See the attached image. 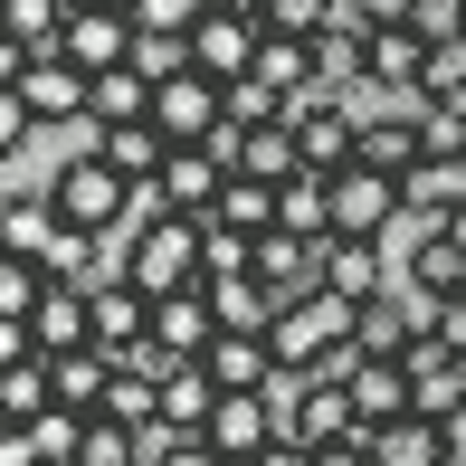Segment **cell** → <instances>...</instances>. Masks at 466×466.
Wrapping results in <instances>:
<instances>
[{
	"instance_id": "obj_25",
	"label": "cell",
	"mask_w": 466,
	"mask_h": 466,
	"mask_svg": "<svg viewBox=\"0 0 466 466\" xmlns=\"http://www.w3.org/2000/svg\"><path fill=\"white\" fill-rule=\"evenodd\" d=\"M400 190H410L419 219H457V209H466V153H429Z\"/></svg>"
},
{
	"instance_id": "obj_24",
	"label": "cell",
	"mask_w": 466,
	"mask_h": 466,
	"mask_svg": "<svg viewBox=\"0 0 466 466\" xmlns=\"http://www.w3.org/2000/svg\"><path fill=\"white\" fill-rule=\"evenodd\" d=\"M371 466H448V429L438 419H390V429H371Z\"/></svg>"
},
{
	"instance_id": "obj_13",
	"label": "cell",
	"mask_w": 466,
	"mask_h": 466,
	"mask_svg": "<svg viewBox=\"0 0 466 466\" xmlns=\"http://www.w3.org/2000/svg\"><path fill=\"white\" fill-rule=\"evenodd\" d=\"M29 333H38V352H86L96 343V305H86V286H67V277H48V295H38V314H29Z\"/></svg>"
},
{
	"instance_id": "obj_31",
	"label": "cell",
	"mask_w": 466,
	"mask_h": 466,
	"mask_svg": "<svg viewBox=\"0 0 466 466\" xmlns=\"http://www.w3.org/2000/svg\"><path fill=\"white\" fill-rule=\"evenodd\" d=\"M248 76H267V86H286V96H324V76H314V38H267Z\"/></svg>"
},
{
	"instance_id": "obj_37",
	"label": "cell",
	"mask_w": 466,
	"mask_h": 466,
	"mask_svg": "<svg viewBox=\"0 0 466 466\" xmlns=\"http://www.w3.org/2000/svg\"><path fill=\"white\" fill-rule=\"evenodd\" d=\"M105 419H124V429H153V419H162V380H143V371H124V362H115V390H105Z\"/></svg>"
},
{
	"instance_id": "obj_39",
	"label": "cell",
	"mask_w": 466,
	"mask_h": 466,
	"mask_svg": "<svg viewBox=\"0 0 466 466\" xmlns=\"http://www.w3.org/2000/svg\"><path fill=\"white\" fill-rule=\"evenodd\" d=\"M134 67L162 86V76H181V67H190V38H172V29H134Z\"/></svg>"
},
{
	"instance_id": "obj_9",
	"label": "cell",
	"mask_w": 466,
	"mask_h": 466,
	"mask_svg": "<svg viewBox=\"0 0 466 466\" xmlns=\"http://www.w3.org/2000/svg\"><path fill=\"white\" fill-rule=\"evenodd\" d=\"M86 305H96V352H134V343H153V295L124 277V267L86 286Z\"/></svg>"
},
{
	"instance_id": "obj_17",
	"label": "cell",
	"mask_w": 466,
	"mask_h": 466,
	"mask_svg": "<svg viewBox=\"0 0 466 466\" xmlns=\"http://www.w3.org/2000/svg\"><path fill=\"white\" fill-rule=\"evenodd\" d=\"M219 190H228V162L209 153V143H172V162H162V200L200 219V209L219 200Z\"/></svg>"
},
{
	"instance_id": "obj_3",
	"label": "cell",
	"mask_w": 466,
	"mask_h": 466,
	"mask_svg": "<svg viewBox=\"0 0 466 466\" xmlns=\"http://www.w3.org/2000/svg\"><path fill=\"white\" fill-rule=\"evenodd\" d=\"M267 343H277V371H324L333 352L352 343V305H343V295H295Z\"/></svg>"
},
{
	"instance_id": "obj_33",
	"label": "cell",
	"mask_w": 466,
	"mask_h": 466,
	"mask_svg": "<svg viewBox=\"0 0 466 466\" xmlns=\"http://www.w3.org/2000/svg\"><path fill=\"white\" fill-rule=\"evenodd\" d=\"M295 105L305 96L267 86V76H228V124H295Z\"/></svg>"
},
{
	"instance_id": "obj_40",
	"label": "cell",
	"mask_w": 466,
	"mask_h": 466,
	"mask_svg": "<svg viewBox=\"0 0 466 466\" xmlns=\"http://www.w3.org/2000/svg\"><path fill=\"white\" fill-rule=\"evenodd\" d=\"M38 295H48V267L0 258V314H38Z\"/></svg>"
},
{
	"instance_id": "obj_35",
	"label": "cell",
	"mask_w": 466,
	"mask_h": 466,
	"mask_svg": "<svg viewBox=\"0 0 466 466\" xmlns=\"http://www.w3.org/2000/svg\"><path fill=\"white\" fill-rule=\"evenodd\" d=\"M200 277H258V238H248V228L200 219Z\"/></svg>"
},
{
	"instance_id": "obj_50",
	"label": "cell",
	"mask_w": 466,
	"mask_h": 466,
	"mask_svg": "<svg viewBox=\"0 0 466 466\" xmlns=\"http://www.w3.org/2000/svg\"><path fill=\"white\" fill-rule=\"evenodd\" d=\"M248 466H314V448H305V438H277V448H267V457H248Z\"/></svg>"
},
{
	"instance_id": "obj_18",
	"label": "cell",
	"mask_w": 466,
	"mask_h": 466,
	"mask_svg": "<svg viewBox=\"0 0 466 466\" xmlns=\"http://www.w3.org/2000/svg\"><path fill=\"white\" fill-rule=\"evenodd\" d=\"M67 57L76 67H124V57H134V10H76L67 19Z\"/></svg>"
},
{
	"instance_id": "obj_54",
	"label": "cell",
	"mask_w": 466,
	"mask_h": 466,
	"mask_svg": "<svg viewBox=\"0 0 466 466\" xmlns=\"http://www.w3.org/2000/svg\"><path fill=\"white\" fill-rule=\"evenodd\" d=\"M448 238H457V248H466V209H457V219H448Z\"/></svg>"
},
{
	"instance_id": "obj_53",
	"label": "cell",
	"mask_w": 466,
	"mask_h": 466,
	"mask_svg": "<svg viewBox=\"0 0 466 466\" xmlns=\"http://www.w3.org/2000/svg\"><path fill=\"white\" fill-rule=\"evenodd\" d=\"M76 10H134V0H76Z\"/></svg>"
},
{
	"instance_id": "obj_48",
	"label": "cell",
	"mask_w": 466,
	"mask_h": 466,
	"mask_svg": "<svg viewBox=\"0 0 466 466\" xmlns=\"http://www.w3.org/2000/svg\"><path fill=\"white\" fill-rule=\"evenodd\" d=\"M29 57H38L29 38H10V29H0V86H19V76H29Z\"/></svg>"
},
{
	"instance_id": "obj_16",
	"label": "cell",
	"mask_w": 466,
	"mask_h": 466,
	"mask_svg": "<svg viewBox=\"0 0 466 466\" xmlns=\"http://www.w3.org/2000/svg\"><path fill=\"white\" fill-rule=\"evenodd\" d=\"M209 362V380H219V390H277V343H267V333H219V343L200 352Z\"/></svg>"
},
{
	"instance_id": "obj_20",
	"label": "cell",
	"mask_w": 466,
	"mask_h": 466,
	"mask_svg": "<svg viewBox=\"0 0 466 466\" xmlns=\"http://www.w3.org/2000/svg\"><path fill=\"white\" fill-rule=\"evenodd\" d=\"M209 305H219V333H277L286 295L267 277H209Z\"/></svg>"
},
{
	"instance_id": "obj_4",
	"label": "cell",
	"mask_w": 466,
	"mask_h": 466,
	"mask_svg": "<svg viewBox=\"0 0 466 466\" xmlns=\"http://www.w3.org/2000/svg\"><path fill=\"white\" fill-rule=\"evenodd\" d=\"M400 219H410V190L390 172H371V162L333 172V238H390Z\"/></svg>"
},
{
	"instance_id": "obj_26",
	"label": "cell",
	"mask_w": 466,
	"mask_h": 466,
	"mask_svg": "<svg viewBox=\"0 0 466 466\" xmlns=\"http://www.w3.org/2000/svg\"><path fill=\"white\" fill-rule=\"evenodd\" d=\"M277 228H295V238H333V172H295L277 190Z\"/></svg>"
},
{
	"instance_id": "obj_55",
	"label": "cell",
	"mask_w": 466,
	"mask_h": 466,
	"mask_svg": "<svg viewBox=\"0 0 466 466\" xmlns=\"http://www.w3.org/2000/svg\"><path fill=\"white\" fill-rule=\"evenodd\" d=\"M0 29H10V0H0Z\"/></svg>"
},
{
	"instance_id": "obj_10",
	"label": "cell",
	"mask_w": 466,
	"mask_h": 466,
	"mask_svg": "<svg viewBox=\"0 0 466 466\" xmlns=\"http://www.w3.org/2000/svg\"><path fill=\"white\" fill-rule=\"evenodd\" d=\"M153 343L181 352V362H200L209 343H219V305H209V277L181 286V295H153Z\"/></svg>"
},
{
	"instance_id": "obj_45",
	"label": "cell",
	"mask_w": 466,
	"mask_h": 466,
	"mask_svg": "<svg viewBox=\"0 0 466 466\" xmlns=\"http://www.w3.org/2000/svg\"><path fill=\"white\" fill-rule=\"evenodd\" d=\"M0 466H48V448H38V429H19V419H0Z\"/></svg>"
},
{
	"instance_id": "obj_2",
	"label": "cell",
	"mask_w": 466,
	"mask_h": 466,
	"mask_svg": "<svg viewBox=\"0 0 466 466\" xmlns=\"http://www.w3.org/2000/svg\"><path fill=\"white\" fill-rule=\"evenodd\" d=\"M200 219H209V209H200ZM200 219H190V209H172V219H153V228H124V238H115V267H124L143 295L200 286Z\"/></svg>"
},
{
	"instance_id": "obj_30",
	"label": "cell",
	"mask_w": 466,
	"mask_h": 466,
	"mask_svg": "<svg viewBox=\"0 0 466 466\" xmlns=\"http://www.w3.org/2000/svg\"><path fill=\"white\" fill-rule=\"evenodd\" d=\"M209 410H219L209 362H172V380H162V419H172V429H209Z\"/></svg>"
},
{
	"instance_id": "obj_47",
	"label": "cell",
	"mask_w": 466,
	"mask_h": 466,
	"mask_svg": "<svg viewBox=\"0 0 466 466\" xmlns=\"http://www.w3.org/2000/svg\"><path fill=\"white\" fill-rule=\"evenodd\" d=\"M438 343L466 352V295H438Z\"/></svg>"
},
{
	"instance_id": "obj_11",
	"label": "cell",
	"mask_w": 466,
	"mask_h": 466,
	"mask_svg": "<svg viewBox=\"0 0 466 466\" xmlns=\"http://www.w3.org/2000/svg\"><path fill=\"white\" fill-rule=\"evenodd\" d=\"M258 48H267V29H258V19H238V10H209L200 29H190V67H200V76H248V67H258Z\"/></svg>"
},
{
	"instance_id": "obj_41",
	"label": "cell",
	"mask_w": 466,
	"mask_h": 466,
	"mask_svg": "<svg viewBox=\"0 0 466 466\" xmlns=\"http://www.w3.org/2000/svg\"><path fill=\"white\" fill-rule=\"evenodd\" d=\"M38 134H48V124L29 115V96H19V86H0V162H10V153H29Z\"/></svg>"
},
{
	"instance_id": "obj_1",
	"label": "cell",
	"mask_w": 466,
	"mask_h": 466,
	"mask_svg": "<svg viewBox=\"0 0 466 466\" xmlns=\"http://www.w3.org/2000/svg\"><path fill=\"white\" fill-rule=\"evenodd\" d=\"M48 200L67 209L76 228H96V238H124V228H134V181H124L115 162L96 153V143H86V153H57V162H48Z\"/></svg>"
},
{
	"instance_id": "obj_8",
	"label": "cell",
	"mask_w": 466,
	"mask_h": 466,
	"mask_svg": "<svg viewBox=\"0 0 466 466\" xmlns=\"http://www.w3.org/2000/svg\"><path fill=\"white\" fill-rule=\"evenodd\" d=\"M419 333H429V324H419L410 286H380L371 305H352V352H362V362H400Z\"/></svg>"
},
{
	"instance_id": "obj_44",
	"label": "cell",
	"mask_w": 466,
	"mask_h": 466,
	"mask_svg": "<svg viewBox=\"0 0 466 466\" xmlns=\"http://www.w3.org/2000/svg\"><path fill=\"white\" fill-rule=\"evenodd\" d=\"M19 362H38V333H29V314H0V371H19Z\"/></svg>"
},
{
	"instance_id": "obj_28",
	"label": "cell",
	"mask_w": 466,
	"mask_h": 466,
	"mask_svg": "<svg viewBox=\"0 0 466 466\" xmlns=\"http://www.w3.org/2000/svg\"><path fill=\"white\" fill-rule=\"evenodd\" d=\"M105 124H153V76H143L134 57L96 76V134H105Z\"/></svg>"
},
{
	"instance_id": "obj_32",
	"label": "cell",
	"mask_w": 466,
	"mask_h": 466,
	"mask_svg": "<svg viewBox=\"0 0 466 466\" xmlns=\"http://www.w3.org/2000/svg\"><path fill=\"white\" fill-rule=\"evenodd\" d=\"M0 410H10L19 429H38V419L57 410V390H48V352H38V362H19V371H0Z\"/></svg>"
},
{
	"instance_id": "obj_51",
	"label": "cell",
	"mask_w": 466,
	"mask_h": 466,
	"mask_svg": "<svg viewBox=\"0 0 466 466\" xmlns=\"http://www.w3.org/2000/svg\"><path fill=\"white\" fill-rule=\"evenodd\" d=\"M448 466H466V410L448 419Z\"/></svg>"
},
{
	"instance_id": "obj_7",
	"label": "cell",
	"mask_w": 466,
	"mask_h": 466,
	"mask_svg": "<svg viewBox=\"0 0 466 466\" xmlns=\"http://www.w3.org/2000/svg\"><path fill=\"white\" fill-rule=\"evenodd\" d=\"M153 124L172 143H200L209 124H228V76H200V67L162 76V86H153Z\"/></svg>"
},
{
	"instance_id": "obj_56",
	"label": "cell",
	"mask_w": 466,
	"mask_h": 466,
	"mask_svg": "<svg viewBox=\"0 0 466 466\" xmlns=\"http://www.w3.org/2000/svg\"><path fill=\"white\" fill-rule=\"evenodd\" d=\"M0 419H10V410H0Z\"/></svg>"
},
{
	"instance_id": "obj_12",
	"label": "cell",
	"mask_w": 466,
	"mask_h": 466,
	"mask_svg": "<svg viewBox=\"0 0 466 466\" xmlns=\"http://www.w3.org/2000/svg\"><path fill=\"white\" fill-rule=\"evenodd\" d=\"M352 162H371V172L410 181L419 162H429V134H419V105H400V115H362V143H352Z\"/></svg>"
},
{
	"instance_id": "obj_21",
	"label": "cell",
	"mask_w": 466,
	"mask_h": 466,
	"mask_svg": "<svg viewBox=\"0 0 466 466\" xmlns=\"http://www.w3.org/2000/svg\"><path fill=\"white\" fill-rule=\"evenodd\" d=\"M96 153L143 190V181H162V162H172V134H162V124H105V134H96Z\"/></svg>"
},
{
	"instance_id": "obj_6",
	"label": "cell",
	"mask_w": 466,
	"mask_h": 466,
	"mask_svg": "<svg viewBox=\"0 0 466 466\" xmlns=\"http://www.w3.org/2000/svg\"><path fill=\"white\" fill-rule=\"evenodd\" d=\"M352 429H362V410H352L343 380H324V371H295V380H286V438L333 448V438H352Z\"/></svg>"
},
{
	"instance_id": "obj_19",
	"label": "cell",
	"mask_w": 466,
	"mask_h": 466,
	"mask_svg": "<svg viewBox=\"0 0 466 466\" xmlns=\"http://www.w3.org/2000/svg\"><path fill=\"white\" fill-rule=\"evenodd\" d=\"M48 390H57V410H76V419H96L105 410V390H115V352H57L48 362Z\"/></svg>"
},
{
	"instance_id": "obj_29",
	"label": "cell",
	"mask_w": 466,
	"mask_h": 466,
	"mask_svg": "<svg viewBox=\"0 0 466 466\" xmlns=\"http://www.w3.org/2000/svg\"><path fill=\"white\" fill-rule=\"evenodd\" d=\"M238 172H258V181H295L305 172V153H295V124H248V143H238Z\"/></svg>"
},
{
	"instance_id": "obj_22",
	"label": "cell",
	"mask_w": 466,
	"mask_h": 466,
	"mask_svg": "<svg viewBox=\"0 0 466 466\" xmlns=\"http://www.w3.org/2000/svg\"><path fill=\"white\" fill-rule=\"evenodd\" d=\"M371 86H390V96H419L429 86V38L419 29H371Z\"/></svg>"
},
{
	"instance_id": "obj_36",
	"label": "cell",
	"mask_w": 466,
	"mask_h": 466,
	"mask_svg": "<svg viewBox=\"0 0 466 466\" xmlns=\"http://www.w3.org/2000/svg\"><path fill=\"white\" fill-rule=\"evenodd\" d=\"M67 19L76 0H10V38H29V48H67Z\"/></svg>"
},
{
	"instance_id": "obj_43",
	"label": "cell",
	"mask_w": 466,
	"mask_h": 466,
	"mask_svg": "<svg viewBox=\"0 0 466 466\" xmlns=\"http://www.w3.org/2000/svg\"><path fill=\"white\" fill-rule=\"evenodd\" d=\"M410 29L429 38V48H438V38H466V0H419V10H410Z\"/></svg>"
},
{
	"instance_id": "obj_34",
	"label": "cell",
	"mask_w": 466,
	"mask_h": 466,
	"mask_svg": "<svg viewBox=\"0 0 466 466\" xmlns=\"http://www.w3.org/2000/svg\"><path fill=\"white\" fill-rule=\"evenodd\" d=\"M76 466H143V429H124V419H86V438H76Z\"/></svg>"
},
{
	"instance_id": "obj_46",
	"label": "cell",
	"mask_w": 466,
	"mask_h": 466,
	"mask_svg": "<svg viewBox=\"0 0 466 466\" xmlns=\"http://www.w3.org/2000/svg\"><path fill=\"white\" fill-rule=\"evenodd\" d=\"M314 466H371V429H352V438H333V448H314Z\"/></svg>"
},
{
	"instance_id": "obj_27",
	"label": "cell",
	"mask_w": 466,
	"mask_h": 466,
	"mask_svg": "<svg viewBox=\"0 0 466 466\" xmlns=\"http://www.w3.org/2000/svg\"><path fill=\"white\" fill-rule=\"evenodd\" d=\"M209 219H219V228H248V238H267V228H277V181L228 172V190L209 200Z\"/></svg>"
},
{
	"instance_id": "obj_5",
	"label": "cell",
	"mask_w": 466,
	"mask_h": 466,
	"mask_svg": "<svg viewBox=\"0 0 466 466\" xmlns=\"http://www.w3.org/2000/svg\"><path fill=\"white\" fill-rule=\"evenodd\" d=\"M19 96H29V115L48 124H96V67H76L67 48H38L29 57V76H19Z\"/></svg>"
},
{
	"instance_id": "obj_52",
	"label": "cell",
	"mask_w": 466,
	"mask_h": 466,
	"mask_svg": "<svg viewBox=\"0 0 466 466\" xmlns=\"http://www.w3.org/2000/svg\"><path fill=\"white\" fill-rule=\"evenodd\" d=\"M209 10H238V19H258V10H267V0H209Z\"/></svg>"
},
{
	"instance_id": "obj_23",
	"label": "cell",
	"mask_w": 466,
	"mask_h": 466,
	"mask_svg": "<svg viewBox=\"0 0 466 466\" xmlns=\"http://www.w3.org/2000/svg\"><path fill=\"white\" fill-rule=\"evenodd\" d=\"M352 410H362V429H390V419H410V371L400 362H352Z\"/></svg>"
},
{
	"instance_id": "obj_38",
	"label": "cell",
	"mask_w": 466,
	"mask_h": 466,
	"mask_svg": "<svg viewBox=\"0 0 466 466\" xmlns=\"http://www.w3.org/2000/svg\"><path fill=\"white\" fill-rule=\"evenodd\" d=\"M324 19H333V0H267L258 29L267 38H324Z\"/></svg>"
},
{
	"instance_id": "obj_49",
	"label": "cell",
	"mask_w": 466,
	"mask_h": 466,
	"mask_svg": "<svg viewBox=\"0 0 466 466\" xmlns=\"http://www.w3.org/2000/svg\"><path fill=\"white\" fill-rule=\"evenodd\" d=\"M352 10H362L371 29H410V10H419V0H352Z\"/></svg>"
},
{
	"instance_id": "obj_14",
	"label": "cell",
	"mask_w": 466,
	"mask_h": 466,
	"mask_svg": "<svg viewBox=\"0 0 466 466\" xmlns=\"http://www.w3.org/2000/svg\"><path fill=\"white\" fill-rule=\"evenodd\" d=\"M258 277L277 286L286 305H295V295H324V238H295V228H267V238H258Z\"/></svg>"
},
{
	"instance_id": "obj_15",
	"label": "cell",
	"mask_w": 466,
	"mask_h": 466,
	"mask_svg": "<svg viewBox=\"0 0 466 466\" xmlns=\"http://www.w3.org/2000/svg\"><path fill=\"white\" fill-rule=\"evenodd\" d=\"M380 286H390V258H380V238H324V295H343V305H371Z\"/></svg>"
},
{
	"instance_id": "obj_42",
	"label": "cell",
	"mask_w": 466,
	"mask_h": 466,
	"mask_svg": "<svg viewBox=\"0 0 466 466\" xmlns=\"http://www.w3.org/2000/svg\"><path fill=\"white\" fill-rule=\"evenodd\" d=\"M209 19V0H134V29H172V38H190Z\"/></svg>"
}]
</instances>
